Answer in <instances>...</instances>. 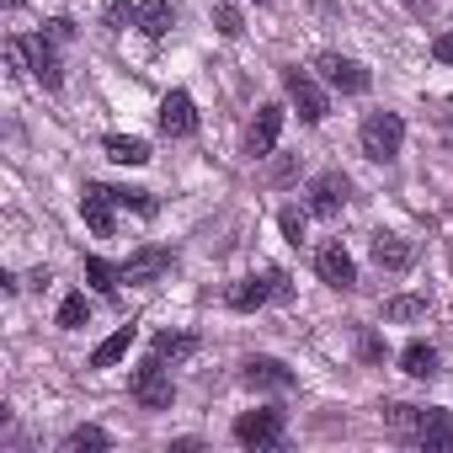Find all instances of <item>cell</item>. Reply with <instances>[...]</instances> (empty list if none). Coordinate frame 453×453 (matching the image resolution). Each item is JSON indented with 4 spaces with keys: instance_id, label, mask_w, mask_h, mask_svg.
<instances>
[{
    "instance_id": "obj_1",
    "label": "cell",
    "mask_w": 453,
    "mask_h": 453,
    "mask_svg": "<svg viewBox=\"0 0 453 453\" xmlns=\"http://www.w3.org/2000/svg\"><path fill=\"white\" fill-rule=\"evenodd\" d=\"M357 139H363L368 160H395L400 144H405V118L400 112H368L363 128H357Z\"/></svg>"
},
{
    "instance_id": "obj_2",
    "label": "cell",
    "mask_w": 453,
    "mask_h": 453,
    "mask_svg": "<svg viewBox=\"0 0 453 453\" xmlns=\"http://www.w3.org/2000/svg\"><path fill=\"white\" fill-rule=\"evenodd\" d=\"M128 389H134V400H139L144 411H171V400H176V384H171L165 357L139 363V368H134V379H128Z\"/></svg>"
},
{
    "instance_id": "obj_3",
    "label": "cell",
    "mask_w": 453,
    "mask_h": 453,
    "mask_svg": "<svg viewBox=\"0 0 453 453\" xmlns=\"http://www.w3.org/2000/svg\"><path fill=\"white\" fill-rule=\"evenodd\" d=\"M288 294V278L283 273H262V278H241L235 288H230V310H241V315H251V310H262L267 299H283Z\"/></svg>"
},
{
    "instance_id": "obj_4",
    "label": "cell",
    "mask_w": 453,
    "mask_h": 453,
    "mask_svg": "<svg viewBox=\"0 0 453 453\" xmlns=\"http://www.w3.org/2000/svg\"><path fill=\"white\" fill-rule=\"evenodd\" d=\"M283 411H246L241 421H235V442L241 448H278L283 442Z\"/></svg>"
},
{
    "instance_id": "obj_5",
    "label": "cell",
    "mask_w": 453,
    "mask_h": 453,
    "mask_svg": "<svg viewBox=\"0 0 453 453\" xmlns=\"http://www.w3.org/2000/svg\"><path fill=\"white\" fill-rule=\"evenodd\" d=\"M320 81L331 86V91H347V96H363L368 86H373V75L357 65V59H342V54H320Z\"/></svg>"
},
{
    "instance_id": "obj_6",
    "label": "cell",
    "mask_w": 453,
    "mask_h": 453,
    "mask_svg": "<svg viewBox=\"0 0 453 453\" xmlns=\"http://www.w3.org/2000/svg\"><path fill=\"white\" fill-rule=\"evenodd\" d=\"M283 86H288V102L299 107L304 123H320L326 118V91H320V81L310 70H283Z\"/></svg>"
},
{
    "instance_id": "obj_7",
    "label": "cell",
    "mask_w": 453,
    "mask_h": 453,
    "mask_svg": "<svg viewBox=\"0 0 453 453\" xmlns=\"http://www.w3.org/2000/svg\"><path fill=\"white\" fill-rule=\"evenodd\" d=\"M315 273H320V283H326V288H336V294H347V288L357 283V267H352V257H347V246H342V241H331V246H320V251H315Z\"/></svg>"
},
{
    "instance_id": "obj_8",
    "label": "cell",
    "mask_w": 453,
    "mask_h": 453,
    "mask_svg": "<svg viewBox=\"0 0 453 453\" xmlns=\"http://www.w3.org/2000/svg\"><path fill=\"white\" fill-rule=\"evenodd\" d=\"M411 442H416V448H426V453L453 448V411H437V405L416 411V432H411Z\"/></svg>"
},
{
    "instance_id": "obj_9",
    "label": "cell",
    "mask_w": 453,
    "mask_h": 453,
    "mask_svg": "<svg viewBox=\"0 0 453 453\" xmlns=\"http://www.w3.org/2000/svg\"><path fill=\"white\" fill-rule=\"evenodd\" d=\"M160 134H165V139H192V134H197V107H192L187 91H171V96L160 102Z\"/></svg>"
},
{
    "instance_id": "obj_10",
    "label": "cell",
    "mask_w": 453,
    "mask_h": 453,
    "mask_svg": "<svg viewBox=\"0 0 453 453\" xmlns=\"http://www.w3.org/2000/svg\"><path fill=\"white\" fill-rule=\"evenodd\" d=\"M347 192H352V181H347L342 171H326V176H315V181H310V213H320V219H336V213H342V203H347Z\"/></svg>"
},
{
    "instance_id": "obj_11",
    "label": "cell",
    "mask_w": 453,
    "mask_h": 453,
    "mask_svg": "<svg viewBox=\"0 0 453 453\" xmlns=\"http://www.w3.org/2000/svg\"><path fill=\"white\" fill-rule=\"evenodd\" d=\"M278 134H283V107H278V102H267V107L257 112V123H251V134H246V155H257V160H267V155L278 150Z\"/></svg>"
},
{
    "instance_id": "obj_12",
    "label": "cell",
    "mask_w": 453,
    "mask_h": 453,
    "mask_svg": "<svg viewBox=\"0 0 453 453\" xmlns=\"http://www.w3.org/2000/svg\"><path fill=\"white\" fill-rule=\"evenodd\" d=\"M27 70H33L49 91H59V86H65V70H59V54H54V38H49V33L27 38Z\"/></svg>"
},
{
    "instance_id": "obj_13",
    "label": "cell",
    "mask_w": 453,
    "mask_h": 453,
    "mask_svg": "<svg viewBox=\"0 0 453 453\" xmlns=\"http://www.w3.org/2000/svg\"><path fill=\"white\" fill-rule=\"evenodd\" d=\"M416 257H421V251H416V241H405V235H384V230L373 235V262H379L384 273H411V267H416Z\"/></svg>"
},
{
    "instance_id": "obj_14",
    "label": "cell",
    "mask_w": 453,
    "mask_h": 453,
    "mask_svg": "<svg viewBox=\"0 0 453 453\" xmlns=\"http://www.w3.org/2000/svg\"><path fill=\"white\" fill-rule=\"evenodd\" d=\"M171 251L165 246H144V251H134L128 262H123V283H155V278H165L171 273Z\"/></svg>"
},
{
    "instance_id": "obj_15",
    "label": "cell",
    "mask_w": 453,
    "mask_h": 453,
    "mask_svg": "<svg viewBox=\"0 0 453 453\" xmlns=\"http://www.w3.org/2000/svg\"><path fill=\"white\" fill-rule=\"evenodd\" d=\"M112 187H86V197H81V213H86V224H91V235L96 241H107L112 235Z\"/></svg>"
},
{
    "instance_id": "obj_16",
    "label": "cell",
    "mask_w": 453,
    "mask_h": 453,
    "mask_svg": "<svg viewBox=\"0 0 453 453\" xmlns=\"http://www.w3.org/2000/svg\"><path fill=\"white\" fill-rule=\"evenodd\" d=\"M241 379H246L251 389H294V368H283L278 357H251V363L241 368Z\"/></svg>"
},
{
    "instance_id": "obj_17",
    "label": "cell",
    "mask_w": 453,
    "mask_h": 453,
    "mask_svg": "<svg viewBox=\"0 0 453 453\" xmlns=\"http://www.w3.org/2000/svg\"><path fill=\"white\" fill-rule=\"evenodd\" d=\"M134 27H139L144 38H165V33L176 27L171 0H139V6H134Z\"/></svg>"
},
{
    "instance_id": "obj_18",
    "label": "cell",
    "mask_w": 453,
    "mask_h": 453,
    "mask_svg": "<svg viewBox=\"0 0 453 453\" xmlns=\"http://www.w3.org/2000/svg\"><path fill=\"white\" fill-rule=\"evenodd\" d=\"M134 342H139V326H118V331H112V336L91 352V368H112V363H123Z\"/></svg>"
},
{
    "instance_id": "obj_19",
    "label": "cell",
    "mask_w": 453,
    "mask_h": 453,
    "mask_svg": "<svg viewBox=\"0 0 453 453\" xmlns=\"http://www.w3.org/2000/svg\"><path fill=\"white\" fill-rule=\"evenodd\" d=\"M102 150H107V160H118V165H150V144H144V139L107 134V139H102Z\"/></svg>"
},
{
    "instance_id": "obj_20",
    "label": "cell",
    "mask_w": 453,
    "mask_h": 453,
    "mask_svg": "<svg viewBox=\"0 0 453 453\" xmlns=\"http://www.w3.org/2000/svg\"><path fill=\"white\" fill-rule=\"evenodd\" d=\"M421 315H432L426 294H395V299H384V320H421Z\"/></svg>"
},
{
    "instance_id": "obj_21",
    "label": "cell",
    "mask_w": 453,
    "mask_h": 453,
    "mask_svg": "<svg viewBox=\"0 0 453 453\" xmlns=\"http://www.w3.org/2000/svg\"><path fill=\"white\" fill-rule=\"evenodd\" d=\"M192 352H197V336L192 331H160L155 336V357H165V363H181Z\"/></svg>"
},
{
    "instance_id": "obj_22",
    "label": "cell",
    "mask_w": 453,
    "mask_h": 453,
    "mask_svg": "<svg viewBox=\"0 0 453 453\" xmlns=\"http://www.w3.org/2000/svg\"><path fill=\"white\" fill-rule=\"evenodd\" d=\"M400 368H405L411 379H432V373H437V347H426V342H411V347L400 352Z\"/></svg>"
},
{
    "instance_id": "obj_23",
    "label": "cell",
    "mask_w": 453,
    "mask_h": 453,
    "mask_svg": "<svg viewBox=\"0 0 453 453\" xmlns=\"http://www.w3.org/2000/svg\"><path fill=\"white\" fill-rule=\"evenodd\" d=\"M86 278H91V288H96V294H118L123 267H112V262H102V257H86Z\"/></svg>"
},
{
    "instance_id": "obj_24",
    "label": "cell",
    "mask_w": 453,
    "mask_h": 453,
    "mask_svg": "<svg viewBox=\"0 0 453 453\" xmlns=\"http://www.w3.org/2000/svg\"><path fill=\"white\" fill-rule=\"evenodd\" d=\"M102 448H112V437H107L102 426H75V432L65 437V453H102Z\"/></svg>"
},
{
    "instance_id": "obj_25",
    "label": "cell",
    "mask_w": 453,
    "mask_h": 453,
    "mask_svg": "<svg viewBox=\"0 0 453 453\" xmlns=\"http://www.w3.org/2000/svg\"><path fill=\"white\" fill-rule=\"evenodd\" d=\"M86 320H91V299H86V294H70V299L59 304V326H65V331H81Z\"/></svg>"
},
{
    "instance_id": "obj_26",
    "label": "cell",
    "mask_w": 453,
    "mask_h": 453,
    "mask_svg": "<svg viewBox=\"0 0 453 453\" xmlns=\"http://www.w3.org/2000/svg\"><path fill=\"white\" fill-rule=\"evenodd\" d=\"M416 411H421V405H384V426H389L395 437L411 442V432H416Z\"/></svg>"
},
{
    "instance_id": "obj_27",
    "label": "cell",
    "mask_w": 453,
    "mask_h": 453,
    "mask_svg": "<svg viewBox=\"0 0 453 453\" xmlns=\"http://www.w3.org/2000/svg\"><path fill=\"white\" fill-rule=\"evenodd\" d=\"M112 197H118L123 208H134V213H144V219H155V197H150V192H128V187H112Z\"/></svg>"
},
{
    "instance_id": "obj_28",
    "label": "cell",
    "mask_w": 453,
    "mask_h": 453,
    "mask_svg": "<svg viewBox=\"0 0 453 453\" xmlns=\"http://www.w3.org/2000/svg\"><path fill=\"white\" fill-rule=\"evenodd\" d=\"M213 22H219V33H224V38H241V33H246V22H241V12H235V6H219V12H213Z\"/></svg>"
},
{
    "instance_id": "obj_29",
    "label": "cell",
    "mask_w": 453,
    "mask_h": 453,
    "mask_svg": "<svg viewBox=\"0 0 453 453\" xmlns=\"http://www.w3.org/2000/svg\"><path fill=\"white\" fill-rule=\"evenodd\" d=\"M128 17H134L128 0H102V22H107V27H128Z\"/></svg>"
},
{
    "instance_id": "obj_30",
    "label": "cell",
    "mask_w": 453,
    "mask_h": 453,
    "mask_svg": "<svg viewBox=\"0 0 453 453\" xmlns=\"http://www.w3.org/2000/svg\"><path fill=\"white\" fill-rule=\"evenodd\" d=\"M278 224H283V235H288L294 246L304 241V213H299V208H283V213H278Z\"/></svg>"
},
{
    "instance_id": "obj_31",
    "label": "cell",
    "mask_w": 453,
    "mask_h": 453,
    "mask_svg": "<svg viewBox=\"0 0 453 453\" xmlns=\"http://www.w3.org/2000/svg\"><path fill=\"white\" fill-rule=\"evenodd\" d=\"M432 59H437V65H453V33H437V38H432Z\"/></svg>"
},
{
    "instance_id": "obj_32",
    "label": "cell",
    "mask_w": 453,
    "mask_h": 453,
    "mask_svg": "<svg viewBox=\"0 0 453 453\" xmlns=\"http://www.w3.org/2000/svg\"><path fill=\"white\" fill-rule=\"evenodd\" d=\"M294 171H299V160H278V165H273V181H288Z\"/></svg>"
},
{
    "instance_id": "obj_33",
    "label": "cell",
    "mask_w": 453,
    "mask_h": 453,
    "mask_svg": "<svg viewBox=\"0 0 453 453\" xmlns=\"http://www.w3.org/2000/svg\"><path fill=\"white\" fill-rule=\"evenodd\" d=\"M70 33H75V27H70L65 17H54V22H49V38H70Z\"/></svg>"
},
{
    "instance_id": "obj_34",
    "label": "cell",
    "mask_w": 453,
    "mask_h": 453,
    "mask_svg": "<svg viewBox=\"0 0 453 453\" xmlns=\"http://www.w3.org/2000/svg\"><path fill=\"white\" fill-rule=\"evenodd\" d=\"M448 139H453V112H448Z\"/></svg>"
},
{
    "instance_id": "obj_35",
    "label": "cell",
    "mask_w": 453,
    "mask_h": 453,
    "mask_svg": "<svg viewBox=\"0 0 453 453\" xmlns=\"http://www.w3.org/2000/svg\"><path fill=\"white\" fill-rule=\"evenodd\" d=\"M6 6H22V0H6Z\"/></svg>"
},
{
    "instance_id": "obj_36",
    "label": "cell",
    "mask_w": 453,
    "mask_h": 453,
    "mask_svg": "<svg viewBox=\"0 0 453 453\" xmlns=\"http://www.w3.org/2000/svg\"><path fill=\"white\" fill-rule=\"evenodd\" d=\"M257 6H267V0H257Z\"/></svg>"
}]
</instances>
